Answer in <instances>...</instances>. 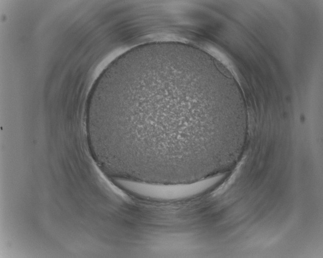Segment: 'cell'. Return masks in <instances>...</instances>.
Wrapping results in <instances>:
<instances>
[{
	"instance_id": "6da1fadb",
	"label": "cell",
	"mask_w": 323,
	"mask_h": 258,
	"mask_svg": "<svg viewBox=\"0 0 323 258\" xmlns=\"http://www.w3.org/2000/svg\"><path fill=\"white\" fill-rule=\"evenodd\" d=\"M176 43L135 48L113 61L94 83L86 107L87 142L108 176L190 184L226 166L240 130L224 83Z\"/></svg>"
},
{
	"instance_id": "7a4b0ae2",
	"label": "cell",
	"mask_w": 323,
	"mask_h": 258,
	"mask_svg": "<svg viewBox=\"0 0 323 258\" xmlns=\"http://www.w3.org/2000/svg\"><path fill=\"white\" fill-rule=\"evenodd\" d=\"M113 180L121 188L132 193L160 199L180 198L202 190L216 183L213 177L195 183L178 184H150L120 179Z\"/></svg>"
}]
</instances>
